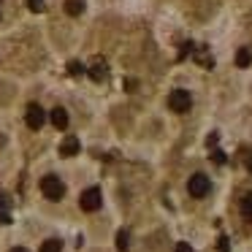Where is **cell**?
<instances>
[{
	"mask_svg": "<svg viewBox=\"0 0 252 252\" xmlns=\"http://www.w3.org/2000/svg\"><path fill=\"white\" fill-rule=\"evenodd\" d=\"M41 192H44L49 201H60L63 195H65V185H63L60 176L55 174H46L44 179H41Z\"/></svg>",
	"mask_w": 252,
	"mask_h": 252,
	"instance_id": "1",
	"label": "cell"
},
{
	"mask_svg": "<svg viewBox=\"0 0 252 252\" xmlns=\"http://www.w3.org/2000/svg\"><path fill=\"white\" fill-rule=\"evenodd\" d=\"M192 106V95L187 93V90H174V93L168 95V109L174 111V114H187Z\"/></svg>",
	"mask_w": 252,
	"mask_h": 252,
	"instance_id": "2",
	"label": "cell"
},
{
	"mask_svg": "<svg viewBox=\"0 0 252 252\" xmlns=\"http://www.w3.org/2000/svg\"><path fill=\"white\" fill-rule=\"evenodd\" d=\"M100 203H103V195H100V187H87V190L82 192V198H79V206L84 209V212H98Z\"/></svg>",
	"mask_w": 252,
	"mask_h": 252,
	"instance_id": "3",
	"label": "cell"
},
{
	"mask_svg": "<svg viewBox=\"0 0 252 252\" xmlns=\"http://www.w3.org/2000/svg\"><path fill=\"white\" fill-rule=\"evenodd\" d=\"M25 122H28L30 130H41L44 122H46V111L41 109L38 103H30L28 109H25Z\"/></svg>",
	"mask_w": 252,
	"mask_h": 252,
	"instance_id": "4",
	"label": "cell"
},
{
	"mask_svg": "<svg viewBox=\"0 0 252 252\" xmlns=\"http://www.w3.org/2000/svg\"><path fill=\"white\" fill-rule=\"evenodd\" d=\"M209 176L206 174H192L190 179H187V192H190L192 198H203L209 192Z\"/></svg>",
	"mask_w": 252,
	"mask_h": 252,
	"instance_id": "5",
	"label": "cell"
},
{
	"mask_svg": "<svg viewBox=\"0 0 252 252\" xmlns=\"http://www.w3.org/2000/svg\"><path fill=\"white\" fill-rule=\"evenodd\" d=\"M87 73H90L93 82H106V76H109V65H106L103 60H95L93 65L87 68Z\"/></svg>",
	"mask_w": 252,
	"mask_h": 252,
	"instance_id": "6",
	"label": "cell"
},
{
	"mask_svg": "<svg viewBox=\"0 0 252 252\" xmlns=\"http://www.w3.org/2000/svg\"><path fill=\"white\" fill-rule=\"evenodd\" d=\"M79 149H82V144H79L76 136H65V141L60 144V155H63V158H73V155H79Z\"/></svg>",
	"mask_w": 252,
	"mask_h": 252,
	"instance_id": "7",
	"label": "cell"
},
{
	"mask_svg": "<svg viewBox=\"0 0 252 252\" xmlns=\"http://www.w3.org/2000/svg\"><path fill=\"white\" fill-rule=\"evenodd\" d=\"M49 120H52V125H55L57 130H65V127H68V111L57 106V109L49 111Z\"/></svg>",
	"mask_w": 252,
	"mask_h": 252,
	"instance_id": "8",
	"label": "cell"
},
{
	"mask_svg": "<svg viewBox=\"0 0 252 252\" xmlns=\"http://www.w3.org/2000/svg\"><path fill=\"white\" fill-rule=\"evenodd\" d=\"M239 212H241V217L252 220V192H247V195L239 201Z\"/></svg>",
	"mask_w": 252,
	"mask_h": 252,
	"instance_id": "9",
	"label": "cell"
},
{
	"mask_svg": "<svg viewBox=\"0 0 252 252\" xmlns=\"http://www.w3.org/2000/svg\"><path fill=\"white\" fill-rule=\"evenodd\" d=\"M82 11H84L82 0H65V14H68V17H79Z\"/></svg>",
	"mask_w": 252,
	"mask_h": 252,
	"instance_id": "10",
	"label": "cell"
},
{
	"mask_svg": "<svg viewBox=\"0 0 252 252\" xmlns=\"http://www.w3.org/2000/svg\"><path fill=\"white\" fill-rule=\"evenodd\" d=\"M236 65L239 68H247V65H252V49H239V55H236Z\"/></svg>",
	"mask_w": 252,
	"mask_h": 252,
	"instance_id": "11",
	"label": "cell"
},
{
	"mask_svg": "<svg viewBox=\"0 0 252 252\" xmlns=\"http://www.w3.org/2000/svg\"><path fill=\"white\" fill-rule=\"evenodd\" d=\"M0 222L3 225H8L11 222V214H8V198L0 192Z\"/></svg>",
	"mask_w": 252,
	"mask_h": 252,
	"instance_id": "12",
	"label": "cell"
},
{
	"mask_svg": "<svg viewBox=\"0 0 252 252\" xmlns=\"http://www.w3.org/2000/svg\"><path fill=\"white\" fill-rule=\"evenodd\" d=\"M41 252H63V241L60 239H46L41 244Z\"/></svg>",
	"mask_w": 252,
	"mask_h": 252,
	"instance_id": "13",
	"label": "cell"
},
{
	"mask_svg": "<svg viewBox=\"0 0 252 252\" xmlns=\"http://www.w3.org/2000/svg\"><path fill=\"white\" fill-rule=\"evenodd\" d=\"M127 247H130V233H127V230H120V233H117V250L127 252Z\"/></svg>",
	"mask_w": 252,
	"mask_h": 252,
	"instance_id": "14",
	"label": "cell"
},
{
	"mask_svg": "<svg viewBox=\"0 0 252 252\" xmlns=\"http://www.w3.org/2000/svg\"><path fill=\"white\" fill-rule=\"evenodd\" d=\"M68 73H71V76H82L84 65H82V63H76V60H71V63H68Z\"/></svg>",
	"mask_w": 252,
	"mask_h": 252,
	"instance_id": "15",
	"label": "cell"
},
{
	"mask_svg": "<svg viewBox=\"0 0 252 252\" xmlns=\"http://www.w3.org/2000/svg\"><path fill=\"white\" fill-rule=\"evenodd\" d=\"M28 8L33 14H41V11H44V0H28Z\"/></svg>",
	"mask_w": 252,
	"mask_h": 252,
	"instance_id": "16",
	"label": "cell"
},
{
	"mask_svg": "<svg viewBox=\"0 0 252 252\" xmlns=\"http://www.w3.org/2000/svg\"><path fill=\"white\" fill-rule=\"evenodd\" d=\"M212 160H214L217 165H222V163H225V155L220 152V149H214V152H212Z\"/></svg>",
	"mask_w": 252,
	"mask_h": 252,
	"instance_id": "17",
	"label": "cell"
},
{
	"mask_svg": "<svg viewBox=\"0 0 252 252\" xmlns=\"http://www.w3.org/2000/svg\"><path fill=\"white\" fill-rule=\"evenodd\" d=\"M190 52H192V44H190V41H187V44L182 46V52H179V60H185V57L190 55Z\"/></svg>",
	"mask_w": 252,
	"mask_h": 252,
	"instance_id": "18",
	"label": "cell"
},
{
	"mask_svg": "<svg viewBox=\"0 0 252 252\" xmlns=\"http://www.w3.org/2000/svg\"><path fill=\"white\" fill-rule=\"evenodd\" d=\"M220 252H230V247H228V236H220Z\"/></svg>",
	"mask_w": 252,
	"mask_h": 252,
	"instance_id": "19",
	"label": "cell"
},
{
	"mask_svg": "<svg viewBox=\"0 0 252 252\" xmlns=\"http://www.w3.org/2000/svg\"><path fill=\"white\" fill-rule=\"evenodd\" d=\"M176 252H192V247L187 244V241H179V244H176Z\"/></svg>",
	"mask_w": 252,
	"mask_h": 252,
	"instance_id": "20",
	"label": "cell"
},
{
	"mask_svg": "<svg viewBox=\"0 0 252 252\" xmlns=\"http://www.w3.org/2000/svg\"><path fill=\"white\" fill-rule=\"evenodd\" d=\"M11 252H30V250H25V247H14Z\"/></svg>",
	"mask_w": 252,
	"mask_h": 252,
	"instance_id": "21",
	"label": "cell"
},
{
	"mask_svg": "<svg viewBox=\"0 0 252 252\" xmlns=\"http://www.w3.org/2000/svg\"><path fill=\"white\" fill-rule=\"evenodd\" d=\"M247 168H250V171H252V158H247Z\"/></svg>",
	"mask_w": 252,
	"mask_h": 252,
	"instance_id": "22",
	"label": "cell"
}]
</instances>
